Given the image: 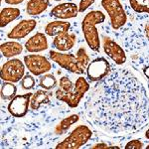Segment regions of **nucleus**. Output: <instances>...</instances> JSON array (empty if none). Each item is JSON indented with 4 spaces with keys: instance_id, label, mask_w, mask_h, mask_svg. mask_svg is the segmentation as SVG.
I'll return each mask as SVG.
<instances>
[{
    "instance_id": "nucleus-1",
    "label": "nucleus",
    "mask_w": 149,
    "mask_h": 149,
    "mask_svg": "<svg viewBox=\"0 0 149 149\" xmlns=\"http://www.w3.org/2000/svg\"><path fill=\"white\" fill-rule=\"evenodd\" d=\"M85 115L110 133H130L149 123V95L143 84L125 70L114 71L90 91Z\"/></svg>"
},
{
    "instance_id": "nucleus-2",
    "label": "nucleus",
    "mask_w": 149,
    "mask_h": 149,
    "mask_svg": "<svg viewBox=\"0 0 149 149\" xmlns=\"http://www.w3.org/2000/svg\"><path fill=\"white\" fill-rule=\"evenodd\" d=\"M59 86L55 93L56 98L66 102L72 109L78 107L85 95L90 91V84L84 77L77 79L76 83L73 84L68 77L64 76L60 79Z\"/></svg>"
},
{
    "instance_id": "nucleus-3",
    "label": "nucleus",
    "mask_w": 149,
    "mask_h": 149,
    "mask_svg": "<svg viewBox=\"0 0 149 149\" xmlns=\"http://www.w3.org/2000/svg\"><path fill=\"white\" fill-rule=\"evenodd\" d=\"M49 56L50 59L59 65L61 68L78 74H85L90 64V57L85 48H80L76 55L65 54L63 52L51 50L49 52Z\"/></svg>"
},
{
    "instance_id": "nucleus-4",
    "label": "nucleus",
    "mask_w": 149,
    "mask_h": 149,
    "mask_svg": "<svg viewBox=\"0 0 149 149\" xmlns=\"http://www.w3.org/2000/svg\"><path fill=\"white\" fill-rule=\"evenodd\" d=\"M105 21L104 13L100 10H93L88 12L83 19L81 29H83L84 37L88 46L91 50L98 52L100 48V40L98 35V30L97 26Z\"/></svg>"
},
{
    "instance_id": "nucleus-5",
    "label": "nucleus",
    "mask_w": 149,
    "mask_h": 149,
    "mask_svg": "<svg viewBox=\"0 0 149 149\" xmlns=\"http://www.w3.org/2000/svg\"><path fill=\"white\" fill-rule=\"evenodd\" d=\"M93 132L86 125H80L74 128L62 142L56 146V149H78L84 146L92 138Z\"/></svg>"
},
{
    "instance_id": "nucleus-6",
    "label": "nucleus",
    "mask_w": 149,
    "mask_h": 149,
    "mask_svg": "<svg viewBox=\"0 0 149 149\" xmlns=\"http://www.w3.org/2000/svg\"><path fill=\"white\" fill-rule=\"evenodd\" d=\"M102 6L109 14L112 28L117 30L125 25L127 16L119 0H102Z\"/></svg>"
},
{
    "instance_id": "nucleus-7",
    "label": "nucleus",
    "mask_w": 149,
    "mask_h": 149,
    "mask_svg": "<svg viewBox=\"0 0 149 149\" xmlns=\"http://www.w3.org/2000/svg\"><path fill=\"white\" fill-rule=\"evenodd\" d=\"M25 64L19 59H11L5 62L1 68V79L4 81L18 83L25 76Z\"/></svg>"
},
{
    "instance_id": "nucleus-8",
    "label": "nucleus",
    "mask_w": 149,
    "mask_h": 149,
    "mask_svg": "<svg viewBox=\"0 0 149 149\" xmlns=\"http://www.w3.org/2000/svg\"><path fill=\"white\" fill-rule=\"evenodd\" d=\"M110 73V65L104 58H97L88 64L86 68V77L91 83H97L103 80Z\"/></svg>"
},
{
    "instance_id": "nucleus-9",
    "label": "nucleus",
    "mask_w": 149,
    "mask_h": 149,
    "mask_svg": "<svg viewBox=\"0 0 149 149\" xmlns=\"http://www.w3.org/2000/svg\"><path fill=\"white\" fill-rule=\"evenodd\" d=\"M24 64L29 72L34 76H42L52 69L50 61L42 55H27L24 57Z\"/></svg>"
},
{
    "instance_id": "nucleus-10",
    "label": "nucleus",
    "mask_w": 149,
    "mask_h": 149,
    "mask_svg": "<svg viewBox=\"0 0 149 149\" xmlns=\"http://www.w3.org/2000/svg\"><path fill=\"white\" fill-rule=\"evenodd\" d=\"M33 93H27L25 95H18L12 98L9 102L7 110L12 116L14 117H23L27 114L30 105V100Z\"/></svg>"
},
{
    "instance_id": "nucleus-11",
    "label": "nucleus",
    "mask_w": 149,
    "mask_h": 149,
    "mask_svg": "<svg viewBox=\"0 0 149 149\" xmlns=\"http://www.w3.org/2000/svg\"><path fill=\"white\" fill-rule=\"evenodd\" d=\"M103 51L115 64L122 65L126 62V54L124 50L115 41L109 37H103L102 41Z\"/></svg>"
},
{
    "instance_id": "nucleus-12",
    "label": "nucleus",
    "mask_w": 149,
    "mask_h": 149,
    "mask_svg": "<svg viewBox=\"0 0 149 149\" xmlns=\"http://www.w3.org/2000/svg\"><path fill=\"white\" fill-rule=\"evenodd\" d=\"M36 26H37V21L34 19H25L14 26L7 34V37L12 40H21L30 34L36 28Z\"/></svg>"
},
{
    "instance_id": "nucleus-13",
    "label": "nucleus",
    "mask_w": 149,
    "mask_h": 149,
    "mask_svg": "<svg viewBox=\"0 0 149 149\" xmlns=\"http://www.w3.org/2000/svg\"><path fill=\"white\" fill-rule=\"evenodd\" d=\"M79 12L80 10L77 4L72 2H65L55 6L50 12V15L61 20H66V19H72L78 16Z\"/></svg>"
},
{
    "instance_id": "nucleus-14",
    "label": "nucleus",
    "mask_w": 149,
    "mask_h": 149,
    "mask_svg": "<svg viewBox=\"0 0 149 149\" xmlns=\"http://www.w3.org/2000/svg\"><path fill=\"white\" fill-rule=\"evenodd\" d=\"M49 45H48V40L46 37V34L44 33L38 32L30 39H28L25 43V48L28 52L30 53H38L42 52L48 49Z\"/></svg>"
},
{
    "instance_id": "nucleus-15",
    "label": "nucleus",
    "mask_w": 149,
    "mask_h": 149,
    "mask_svg": "<svg viewBox=\"0 0 149 149\" xmlns=\"http://www.w3.org/2000/svg\"><path fill=\"white\" fill-rule=\"evenodd\" d=\"M76 35L70 33H62L54 37L53 47L60 52H67L72 49L76 44Z\"/></svg>"
},
{
    "instance_id": "nucleus-16",
    "label": "nucleus",
    "mask_w": 149,
    "mask_h": 149,
    "mask_svg": "<svg viewBox=\"0 0 149 149\" xmlns=\"http://www.w3.org/2000/svg\"><path fill=\"white\" fill-rule=\"evenodd\" d=\"M70 28H71V23L67 22L63 20H57L52 21V22L48 23L45 27V33L48 36L55 37V36L62 34V33L69 32Z\"/></svg>"
},
{
    "instance_id": "nucleus-17",
    "label": "nucleus",
    "mask_w": 149,
    "mask_h": 149,
    "mask_svg": "<svg viewBox=\"0 0 149 149\" xmlns=\"http://www.w3.org/2000/svg\"><path fill=\"white\" fill-rule=\"evenodd\" d=\"M50 5V0H29L26 12L30 16H38L47 10Z\"/></svg>"
},
{
    "instance_id": "nucleus-18",
    "label": "nucleus",
    "mask_w": 149,
    "mask_h": 149,
    "mask_svg": "<svg viewBox=\"0 0 149 149\" xmlns=\"http://www.w3.org/2000/svg\"><path fill=\"white\" fill-rule=\"evenodd\" d=\"M23 52V46L15 41H8L1 44V53L3 57L12 58L14 56H18Z\"/></svg>"
},
{
    "instance_id": "nucleus-19",
    "label": "nucleus",
    "mask_w": 149,
    "mask_h": 149,
    "mask_svg": "<svg viewBox=\"0 0 149 149\" xmlns=\"http://www.w3.org/2000/svg\"><path fill=\"white\" fill-rule=\"evenodd\" d=\"M20 9L15 7H5L1 10L0 13V26L1 28L5 27L9 23L14 21L20 16Z\"/></svg>"
},
{
    "instance_id": "nucleus-20",
    "label": "nucleus",
    "mask_w": 149,
    "mask_h": 149,
    "mask_svg": "<svg viewBox=\"0 0 149 149\" xmlns=\"http://www.w3.org/2000/svg\"><path fill=\"white\" fill-rule=\"evenodd\" d=\"M50 103L49 93L46 90H38L35 93H33L30 100V107L33 110H37L41 107V105Z\"/></svg>"
},
{
    "instance_id": "nucleus-21",
    "label": "nucleus",
    "mask_w": 149,
    "mask_h": 149,
    "mask_svg": "<svg viewBox=\"0 0 149 149\" xmlns=\"http://www.w3.org/2000/svg\"><path fill=\"white\" fill-rule=\"evenodd\" d=\"M79 120H80V116H79L78 114L70 115V116L64 118L63 120L58 124L54 130V133L56 134V135H62L65 132H67V130H68L73 124L77 123Z\"/></svg>"
},
{
    "instance_id": "nucleus-22",
    "label": "nucleus",
    "mask_w": 149,
    "mask_h": 149,
    "mask_svg": "<svg viewBox=\"0 0 149 149\" xmlns=\"http://www.w3.org/2000/svg\"><path fill=\"white\" fill-rule=\"evenodd\" d=\"M17 93V86L14 85V83L5 81L1 86V97L4 100H11L12 98L16 97Z\"/></svg>"
},
{
    "instance_id": "nucleus-23",
    "label": "nucleus",
    "mask_w": 149,
    "mask_h": 149,
    "mask_svg": "<svg viewBox=\"0 0 149 149\" xmlns=\"http://www.w3.org/2000/svg\"><path fill=\"white\" fill-rule=\"evenodd\" d=\"M57 85H58V81L54 74L46 73L43 74V76H41L40 81H39V86L41 88H44V90L50 91V90H52V88H54Z\"/></svg>"
},
{
    "instance_id": "nucleus-24",
    "label": "nucleus",
    "mask_w": 149,
    "mask_h": 149,
    "mask_svg": "<svg viewBox=\"0 0 149 149\" xmlns=\"http://www.w3.org/2000/svg\"><path fill=\"white\" fill-rule=\"evenodd\" d=\"M129 4L137 13L149 14V0H129Z\"/></svg>"
},
{
    "instance_id": "nucleus-25",
    "label": "nucleus",
    "mask_w": 149,
    "mask_h": 149,
    "mask_svg": "<svg viewBox=\"0 0 149 149\" xmlns=\"http://www.w3.org/2000/svg\"><path fill=\"white\" fill-rule=\"evenodd\" d=\"M35 84L36 83H35L34 77L31 76V74H26V76L23 77L20 85L24 90H32V88H34Z\"/></svg>"
},
{
    "instance_id": "nucleus-26",
    "label": "nucleus",
    "mask_w": 149,
    "mask_h": 149,
    "mask_svg": "<svg viewBox=\"0 0 149 149\" xmlns=\"http://www.w3.org/2000/svg\"><path fill=\"white\" fill-rule=\"evenodd\" d=\"M126 149H141L143 148V142L139 139H133L130 140L129 142H127L125 145Z\"/></svg>"
},
{
    "instance_id": "nucleus-27",
    "label": "nucleus",
    "mask_w": 149,
    "mask_h": 149,
    "mask_svg": "<svg viewBox=\"0 0 149 149\" xmlns=\"http://www.w3.org/2000/svg\"><path fill=\"white\" fill-rule=\"evenodd\" d=\"M95 1V0H81L80 5H79V10H80V12H85L86 9L93 5Z\"/></svg>"
},
{
    "instance_id": "nucleus-28",
    "label": "nucleus",
    "mask_w": 149,
    "mask_h": 149,
    "mask_svg": "<svg viewBox=\"0 0 149 149\" xmlns=\"http://www.w3.org/2000/svg\"><path fill=\"white\" fill-rule=\"evenodd\" d=\"M4 1L9 5H18V4L22 3L24 0H4Z\"/></svg>"
},
{
    "instance_id": "nucleus-29",
    "label": "nucleus",
    "mask_w": 149,
    "mask_h": 149,
    "mask_svg": "<svg viewBox=\"0 0 149 149\" xmlns=\"http://www.w3.org/2000/svg\"><path fill=\"white\" fill-rule=\"evenodd\" d=\"M93 148H95V149H100V148H109V145H107L105 143H97V144H95V145H93Z\"/></svg>"
},
{
    "instance_id": "nucleus-30",
    "label": "nucleus",
    "mask_w": 149,
    "mask_h": 149,
    "mask_svg": "<svg viewBox=\"0 0 149 149\" xmlns=\"http://www.w3.org/2000/svg\"><path fill=\"white\" fill-rule=\"evenodd\" d=\"M144 34H145L146 39L149 41V23L145 24V26H144Z\"/></svg>"
},
{
    "instance_id": "nucleus-31",
    "label": "nucleus",
    "mask_w": 149,
    "mask_h": 149,
    "mask_svg": "<svg viewBox=\"0 0 149 149\" xmlns=\"http://www.w3.org/2000/svg\"><path fill=\"white\" fill-rule=\"evenodd\" d=\"M143 74H144V76L149 80V65L143 68Z\"/></svg>"
},
{
    "instance_id": "nucleus-32",
    "label": "nucleus",
    "mask_w": 149,
    "mask_h": 149,
    "mask_svg": "<svg viewBox=\"0 0 149 149\" xmlns=\"http://www.w3.org/2000/svg\"><path fill=\"white\" fill-rule=\"evenodd\" d=\"M145 137L147 138V139H149V128L146 130V132H145Z\"/></svg>"
},
{
    "instance_id": "nucleus-33",
    "label": "nucleus",
    "mask_w": 149,
    "mask_h": 149,
    "mask_svg": "<svg viewBox=\"0 0 149 149\" xmlns=\"http://www.w3.org/2000/svg\"><path fill=\"white\" fill-rule=\"evenodd\" d=\"M146 149H149V144H148L147 146H146Z\"/></svg>"
},
{
    "instance_id": "nucleus-34",
    "label": "nucleus",
    "mask_w": 149,
    "mask_h": 149,
    "mask_svg": "<svg viewBox=\"0 0 149 149\" xmlns=\"http://www.w3.org/2000/svg\"><path fill=\"white\" fill-rule=\"evenodd\" d=\"M54 1H61V0H54Z\"/></svg>"
}]
</instances>
